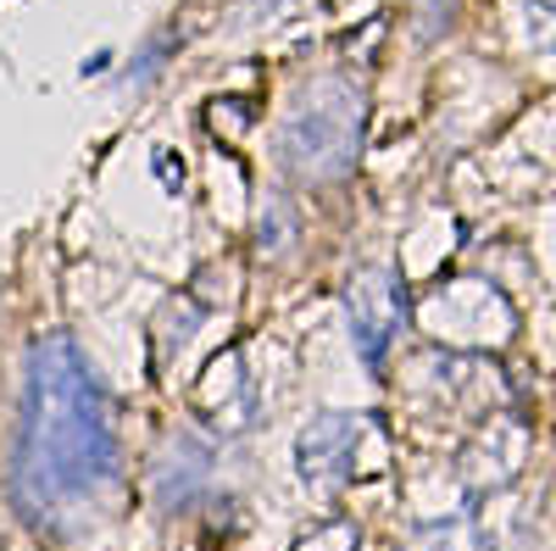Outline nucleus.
Returning a JSON list of instances; mask_svg holds the SVG:
<instances>
[{
    "label": "nucleus",
    "instance_id": "1",
    "mask_svg": "<svg viewBox=\"0 0 556 551\" xmlns=\"http://www.w3.org/2000/svg\"><path fill=\"white\" fill-rule=\"evenodd\" d=\"M117 463L106 390L89 374L67 335H45L28 351L23 424L12 451V490L28 513H56L67 501L101 490Z\"/></svg>",
    "mask_w": 556,
    "mask_h": 551
},
{
    "label": "nucleus",
    "instance_id": "2",
    "mask_svg": "<svg viewBox=\"0 0 556 551\" xmlns=\"http://www.w3.org/2000/svg\"><path fill=\"white\" fill-rule=\"evenodd\" d=\"M356 134H362V101L345 84H323L317 96L290 117L278 151H285V167H295L306 178H334L356 156Z\"/></svg>",
    "mask_w": 556,
    "mask_h": 551
},
{
    "label": "nucleus",
    "instance_id": "3",
    "mask_svg": "<svg viewBox=\"0 0 556 551\" xmlns=\"http://www.w3.org/2000/svg\"><path fill=\"white\" fill-rule=\"evenodd\" d=\"M395 324H401L395 279L390 273H362V279L351 285V329H356V346H362L367 362H384Z\"/></svg>",
    "mask_w": 556,
    "mask_h": 551
},
{
    "label": "nucleus",
    "instance_id": "4",
    "mask_svg": "<svg viewBox=\"0 0 556 551\" xmlns=\"http://www.w3.org/2000/svg\"><path fill=\"white\" fill-rule=\"evenodd\" d=\"M356 418H317L306 435H301V474L306 479H334L351 468V451H356Z\"/></svg>",
    "mask_w": 556,
    "mask_h": 551
},
{
    "label": "nucleus",
    "instance_id": "5",
    "mask_svg": "<svg viewBox=\"0 0 556 551\" xmlns=\"http://www.w3.org/2000/svg\"><path fill=\"white\" fill-rule=\"evenodd\" d=\"M417 540H434V551H479L473 540V524L468 518H440V524H424Z\"/></svg>",
    "mask_w": 556,
    "mask_h": 551
}]
</instances>
